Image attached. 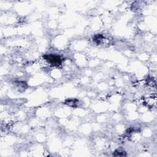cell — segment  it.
Wrapping results in <instances>:
<instances>
[{
  "mask_svg": "<svg viewBox=\"0 0 157 157\" xmlns=\"http://www.w3.org/2000/svg\"><path fill=\"white\" fill-rule=\"evenodd\" d=\"M51 64L53 65H59L61 63V59L59 56L56 55H45L44 56Z\"/></svg>",
  "mask_w": 157,
  "mask_h": 157,
  "instance_id": "1",
  "label": "cell"
}]
</instances>
